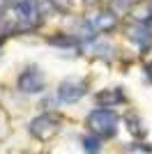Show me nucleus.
Listing matches in <instances>:
<instances>
[{"mask_svg": "<svg viewBox=\"0 0 152 154\" xmlns=\"http://www.w3.org/2000/svg\"><path fill=\"white\" fill-rule=\"evenodd\" d=\"M85 124H88V131L97 138H113L118 134L120 117L113 108H95L88 113Z\"/></svg>", "mask_w": 152, "mask_h": 154, "instance_id": "obj_1", "label": "nucleus"}, {"mask_svg": "<svg viewBox=\"0 0 152 154\" xmlns=\"http://www.w3.org/2000/svg\"><path fill=\"white\" fill-rule=\"evenodd\" d=\"M16 30H35L42 23V7L37 0H16L9 9Z\"/></svg>", "mask_w": 152, "mask_h": 154, "instance_id": "obj_2", "label": "nucleus"}, {"mask_svg": "<svg viewBox=\"0 0 152 154\" xmlns=\"http://www.w3.org/2000/svg\"><path fill=\"white\" fill-rule=\"evenodd\" d=\"M88 94V81L85 78H67L58 85V99L62 103H76Z\"/></svg>", "mask_w": 152, "mask_h": 154, "instance_id": "obj_3", "label": "nucleus"}, {"mask_svg": "<svg viewBox=\"0 0 152 154\" xmlns=\"http://www.w3.org/2000/svg\"><path fill=\"white\" fill-rule=\"evenodd\" d=\"M60 131V120L51 113H42L35 120H30V134L39 140H49Z\"/></svg>", "mask_w": 152, "mask_h": 154, "instance_id": "obj_4", "label": "nucleus"}, {"mask_svg": "<svg viewBox=\"0 0 152 154\" xmlns=\"http://www.w3.org/2000/svg\"><path fill=\"white\" fill-rule=\"evenodd\" d=\"M16 85L25 94H39V92H44L46 81H44V74L37 67H25L19 74V78H16Z\"/></svg>", "mask_w": 152, "mask_h": 154, "instance_id": "obj_5", "label": "nucleus"}, {"mask_svg": "<svg viewBox=\"0 0 152 154\" xmlns=\"http://www.w3.org/2000/svg\"><path fill=\"white\" fill-rule=\"evenodd\" d=\"M95 101L99 103V108H115V106L127 101V97L122 88H106V90H99L95 94Z\"/></svg>", "mask_w": 152, "mask_h": 154, "instance_id": "obj_6", "label": "nucleus"}, {"mask_svg": "<svg viewBox=\"0 0 152 154\" xmlns=\"http://www.w3.org/2000/svg\"><path fill=\"white\" fill-rule=\"evenodd\" d=\"M129 39L138 46L141 51L150 48V44H152V26H147V23H134L131 30H129Z\"/></svg>", "mask_w": 152, "mask_h": 154, "instance_id": "obj_7", "label": "nucleus"}, {"mask_svg": "<svg viewBox=\"0 0 152 154\" xmlns=\"http://www.w3.org/2000/svg\"><path fill=\"white\" fill-rule=\"evenodd\" d=\"M90 21V19H88ZM92 28L95 30H113L115 28V23H118V19H115L111 12H101V14H97V16H92Z\"/></svg>", "mask_w": 152, "mask_h": 154, "instance_id": "obj_8", "label": "nucleus"}, {"mask_svg": "<svg viewBox=\"0 0 152 154\" xmlns=\"http://www.w3.org/2000/svg\"><path fill=\"white\" fill-rule=\"evenodd\" d=\"M125 122H127V129L131 131V136H136V138H141V136H145L147 127H143V120H141L136 113H129V115L125 117Z\"/></svg>", "mask_w": 152, "mask_h": 154, "instance_id": "obj_9", "label": "nucleus"}, {"mask_svg": "<svg viewBox=\"0 0 152 154\" xmlns=\"http://www.w3.org/2000/svg\"><path fill=\"white\" fill-rule=\"evenodd\" d=\"M81 143H83V152L85 154H99L101 152V140L97 138V136H92V134L83 136Z\"/></svg>", "mask_w": 152, "mask_h": 154, "instance_id": "obj_10", "label": "nucleus"}, {"mask_svg": "<svg viewBox=\"0 0 152 154\" xmlns=\"http://www.w3.org/2000/svg\"><path fill=\"white\" fill-rule=\"evenodd\" d=\"M49 44H53V46H67V48H71V46H76V37H71V35H62V37H49Z\"/></svg>", "mask_w": 152, "mask_h": 154, "instance_id": "obj_11", "label": "nucleus"}, {"mask_svg": "<svg viewBox=\"0 0 152 154\" xmlns=\"http://www.w3.org/2000/svg\"><path fill=\"white\" fill-rule=\"evenodd\" d=\"M51 2L55 5L58 12H69V9H71V2H69V0H51Z\"/></svg>", "mask_w": 152, "mask_h": 154, "instance_id": "obj_12", "label": "nucleus"}, {"mask_svg": "<svg viewBox=\"0 0 152 154\" xmlns=\"http://www.w3.org/2000/svg\"><path fill=\"white\" fill-rule=\"evenodd\" d=\"M143 76H145L147 81H150V83H152V62H147L145 67H143Z\"/></svg>", "mask_w": 152, "mask_h": 154, "instance_id": "obj_13", "label": "nucleus"}]
</instances>
